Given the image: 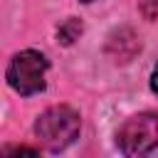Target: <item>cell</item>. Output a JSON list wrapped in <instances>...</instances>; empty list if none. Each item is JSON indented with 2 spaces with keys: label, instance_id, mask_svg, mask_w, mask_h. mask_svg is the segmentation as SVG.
<instances>
[{
  "label": "cell",
  "instance_id": "1",
  "mask_svg": "<svg viewBox=\"0 0 158 158\" xmlns=\"http://www.w3.org/2000/svg\"><path fill=\"white\" fill-rule=\"evenodd\" d=\"M81 118L72 106H49L35 121V133L47 151H62L79 136Z\"/></svg>",
  "mask_w": 158,
  "mask_h": 158
},
{
  "label": "cell",
  "instance_id": "2",
  "mask_svg": "<svg viewBox=\"0 0 158 158\" xmlns=\"http://www.w3.org/2000/svg\"><path fill=\"white\" fill-rule=\"evenodd\" d=\"M47 57L37 49H22L17 52L7 64V84L22 94L32 96L44 89V74H47Z\"/></svg>",
  "mask_w": 158,
  "mask_h": 158
},
{
  "label": "cell",
  "instance_id": "3",
  "mask_svg": "<svg viewBox=\"0 0 158 158\" xmlns=\"http://www.w3.org/2000/svg\"><path fill=\"white\" fill-rule=\"evenodd\" d=\"M116 146L126 156H143L158 146V116L136 114L126 118L116 133Z\"/></svg>",
  "mask_w": 158,
  "mask_h": 158
},
{
  "label": "cell",
  "instance_id": "4",
  "mask_svg": "<svg viewBox=\"0 0 158 158\" xmlns=\"http://www.w3.org/2000/svg\"><path fill=\"white\" fill-rule=\"evenodd\" d=\"M79 35H81V22H79L77 17H69V20H67L64 25H59V30H57V37H59L62 44H72Z\"/></svg>",
  "mask_w": 158,
  "mask_h": 158
},
{
  "label": "cell",
  "instance_id": "5",
  "mask_svg": "<svg viewBox=\"0 0 158 158\" xmlns=\"http://www.w3.org/2000/svg\"><path fill=\"white\" fill-rule=\"evenodd\" d=\"M151 89L158 94V64H156V69H153V74H151Z\"/></svg>",
  "mask_w": 158,
  "mask_h": 158
},
{
  "label": "cell",
  "instance_id": "6",
  "mask_svg": "<svg viewBox=\"0 0 158 158\" xmlns=\"http://www.w3.org/2000/svg\"><path fill=\"white\" fill-rule=\"evenodd\" d=\"M81 2H94V0H81Z\"/></svg>",
  "mask_w": 158,
  "mask_h": 158
}]
</instances>
